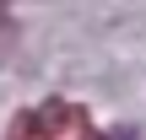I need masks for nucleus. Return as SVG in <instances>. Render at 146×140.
<instances>
[{"instance_id": "nucleus-1", "label": "nucleus", "mask_w": 146, "mask_h": 140, "mask_svg": "<svg viewBox=\"0 0 146 140\" xmlns=\"http://www.w3.org/2000/svg\"><path fill=\"white\" fill-rule=\"evenodd\" d=\"M5 27H11V22H5V0H0V38H5Z\"/></svg>"}]
</instances>
